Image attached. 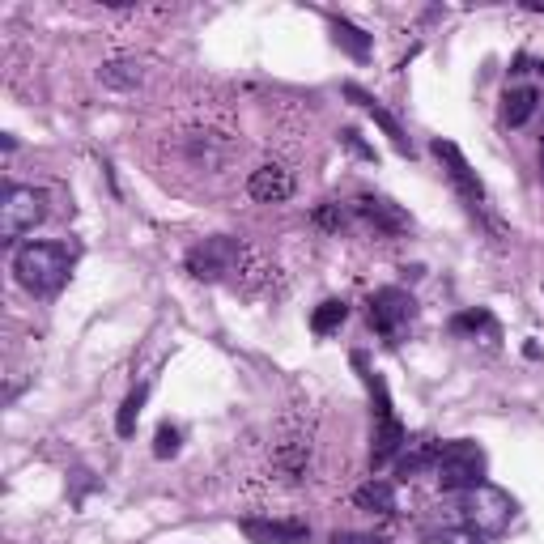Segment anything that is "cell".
<instances>
[{
    "mask_svg": "<svg viewBox=\"0 0 544 544\" xmlns=\"http://www.w3.org/2000/svg\"><path fill=\"white\" fill-rule=\"evenodd\" d=\"M68 268H73V255H68L64 243H22L13 251V277L34 298L60 294L68 281Z\"/></svg>",
    "mask_w": 544,
    "mask_h": 544,
    "instance_id": "6da1fadb",
    "label": "cell"
},
{
    "mask_svg": "<svg viewBox=\"0 0 544 544\" xmlns=\"http://www.w3.org/2000/svg\"><path fill=\"white\" fill-rule=\"evenodd\" d=\"M353 366L362 370V383H366L370 400H374V442H370V468H383V464H391V459H396V455L404 451L408 434H404V425H400V417H396V408H391V391H387V383H383V374L366 370V357H362V353H353Z\"/></svg>",
    "mask_w": 544,
    "mask_h": 544,
    "instance_id": "7a4b0ae2",
    "label": "cell"
},
{
    "mask_svg": "<svg viewBox=\"0 0 544 544\" xmlns=\"http://www.w3.org/2000/svg\"><path fill=\"white\" fill-rule=\"evenodd\" d=\"M485 447L476 438H451L442 442L438 451V464H434V476H438V489L442 493H468L485 481Z\"/></svg>",
    "mask_w": 544,
    "mask_h": 544,
    "instance_id": "3957f363",
    "label": "cell"
},
{
    "mask_svg": "<svg viewBox=\"0 0 544 544\" xmlns=\"http://www.w3.org/2000/svg\"><path fill=\"white\" fill-rule=\"evenodd\" d=\"M430 149H434V158L442 162V170H447V179H451V187L459 192V200H464V209H468L476 221H481V226L498 230V221H493V209H489L485 183L476 179V170L468 166L464 153H459V145H455V141H442V136H434Z\"/></svg>",
    "mask_w": 544,
    "mask_h": 544,
    "instance_id": "277c9868",
    "label": "cell"
},
{
    "mask_svg": "<svg viewBox=\"0 0 544 544\" xmlns=\"http://www.w3.org/2000/svg\"><path fill=\"white\" fill-rule=\"evenodd\" d=\"M515 510H519L515 498H510L506 489L489 485V481H481L476 489H468L464 502H459L464 527H468V532H476V536H502L506 527H510V519H515Z\"/></svg>",
    "mask_w": 544,
    "mask_h": 544,
    "instance_id": "5b68a950",
    "label": "cell"
},
{
    "mask_svg": "<svg viewBox=\"0 0 544 544\" xmlns=\"http://www.w3.org/2000/svg\"><path fill=\"white\" fill-rule=\"evenodd\" d=\"M47 217V192L30 183H9L5 196H0V238L5 243H17L26 238L39 221Z\"/></svg>",
    "mask_w": 544,
    "mask_h": 544,
    "instance_id": "8992f818",
    "label": "cell"
},
{
    "mask_svg": "<svg viewBox=\"0 0 544 544\" xmlns=\"http://www.w3.org/2000/svg\"><path fill=\"white\" fill-rule=\"evenodd\" d=\"M413 319H417V302L408 289L383 285L370 294V328L379 332L387 345H400V340L408 336V328H413Z\"/></svg>",
    "mask_w": 544,
    "mask_h": 544,
    "instance_id": "52a82bcc",
    "label": "cell"
},
{
    "mask_svg": "<svg viewBox=\"0 0 544 544\" xmlns=\"http://www.w3.org/2000/svg\"><path fill=\"white\" fill-rule=\"evenodd\" d=\"M238 260H243V243L230 234H213V238H200V243L187 251L183 264L196 281H226L238 268Z\"/></svg>",
    "mask_w": 544,
    "mask_h": 544,
    "instance_id": "ba28073f",
    "label": "cell"
},
{
    "mask_svg": "<svg viewBox=\"0 0 544 544\" xmlns=\"http://www.w3.org/2000/svg\"><path fill=\"white\" fill-rule=\"evenodd\" d=\"M353 217H362L366 226L374 230V234H383V238H391V234H404L408 226H413V217H408L400 204H391L387 196H370V192H362L353 204Z\"/></svg>",
    "mask_w": 544,
    "mask_h": 544,
    "instance_id": "9c48e42d",
    "label": "cell"
},
{
    "mask_svg": "<svg viewBox=\"0 0 544 544\" xmlns=\"http://www.w3.org/2000/svg\"><path fill=\"white\" fill-rule=\"evenodd\" d=\"M243 536L251 544H306L311 540V527L302 519H264V515H247L243 523Z\"/></svg>",
    "mask_w": 544,
    "mask_h": 544,
    "instance_id": "30bf717a",
    "label": "cell"
},
{
    "mask_svg": "<svg viewBox=\"0 0 544 544\" xmlns=\"http://www.w3.org/2000/svg\"><path fill=\"white\" fill-rule=\"evenodd\" d=\"M294 170L281 166V162H264V166H255L251 170V179H247V192L251 200H260V204H285L289 196H294Z\"/></svg>",
    "mask_w": 544,
    "mask_h": 544,
    "instance_id": "8fae6325",
    "label": "cell"
},
{
    "mask_svg": "<svg viewBox=\"0 0 544 544\" xmlns=\"http://www.w3.org/2000/svg\"><path fill=\"white\" fill-rule=\"evenodd\" d=\"M345 98H349V102H357V107H362V111L374 119V124H379V128L387 132V141L396 145V153H404V158H413V145H408V136H404V128H400V119L391 115V111L383 107L379 98H374V94H366V90H362V85H357V81H345Z\"/></svg>",
    "mask_w": 544,
    "mask_h": 544,
    "instance_id": "7c38bea8",
    "label": "cell"
},
{
    "mask_svg": "<svg viewBox=\"0 0 544 544\" xmlns=\"http://www.w3.org/2000/svg\"><path fill=\"white\" fill-rule=\"evenodd\" d=\"M540 102H544V94L536 90V85H519V90H506V98H502V119H506L510 128H523L527 119L540 111Z\"/></svg>",
    "mask_w": 544,
    "mask_h": 544,
    "instance_id": "4fadbf2b",
    "label": "cell"
},
{
    "mask_svg": "<svg viewBox=\"0 0 544 544\" xmlns=\"http://www.w3.org/2000/svg\"><path fill=\"white\" fill-rule=\"evenodd\" d=\"M353 506L366 510V515H379V519H391L396 515V489L387 481H366L362 489L353 493Z\"/></svg>",
    "mask_w": 544,
    "mask_h": 544,
    "instance_id": "5bb4252c",
    "label": "cell"
},
{
    "mask_svg": "<svg viewBox=\"0 0 544 544\" xmlns=\"http://www.w3.org/2000/svg\"><path fill=\"white\" fill-rule=\"evenodd\" d=\"M438 451H442V442H434V438H417L413 447H408V451L396 459V476H400V481H408V476L434 468V464H438Z\"/></svg>",
    "mask_w": 544,
    "mask_h": 544,
    "instance_id": "9a60e30c",
    "label": "cell"
},
{
    "mask_svg": "<svg viewBox=\"0 0 544 544\" xmlns=\"http://www.w3.org/2000/svg\"><path fill=\"white\" fill-rule=\"evenodd\" d=\"M328 26H332V39L340 51H349L353 60H370V34L362 26L345 22V17H328Z\"/></svg>",
    "mask_w": 544,
    "mask_h": 544,
    "instance_id": "2e32d148",
    "label": "cell"
},
{
    "mask_svg": "<svg viewBox=\"0 0 544 544\" xmlns=\"http://www.w3.org/2000/svg\"><path fill=\"white\" fill-rule=\"evenodd\" d=\"M187 153H192V162L221 166L230 158V141H221L217 132H192V136H187Z\"/></svg>",
    "mask_w": 544,
    "mask_h": 544,
    "instance_id": "e0dca14e",
    "label": "cell"
},
{
    "mask_svg": "<svg viewBox=\"0 0 544 544\" xmlns=\"http://www.w3.org/2000/svg\"><path fill=\"white\" fill-rule=\"evenodd\" d=\"M451 332L455 336H489V340H498V319H493L485 306H476V311H459L455 319H451Z\"/></svg>",
    "mask_w": 544,
    "mask_h": 544,
    "instance_id": "ac0fdd59",
    "label": "cell"
},
{
    "mask_svg": "<svg viewBox=\"0 0 544 544\" xmlns=\"http://www.w3.org/2000/svg\"><path fill=\"white\" fill-rule=\"evenodd\" d=\"M145 400H149V383L132 387V391H128V400L119 404V413H115V434H119V438H132V434H136V421H141Z\"/></svg>",
    "mask_w": 544,
    "mask_h": 544,
    "instance_id": "d6986e66",
    "label": "cell"
},
{
    "mask_svg": "<svg viewBox=\"0 0 544 544\" xmlns=\"http://www.w3.org/2000/svg\"><path fill=\"white\" fill-rule=\"evenodd\" d=\"M98 77L107 90H136L141 85V68H136V60H111L98 68Z\"/></svg>",
    "mask_w": 544,
    "mask_h": 544,
    "instance_id": "ffe728a7",
    "label": "cell"
},
{
    "mask_svg": "<svg viewBox=\"0 0 544 544\" xmlns=\"http://www.w3.org/2000/svg\"><path fill=\"white\" fill-rule=\"evenodd\" d=\"M345 319H349V306L340 302V298H328V302H319V306H315V315H311V332H315V336H332Z\"/></svg>",
    "mask_w": 544,
    "mask_h": 544,
    "instance_id": "44dd1931",
    "label": "cell"
},
{
    "mask_svg": "<svg viewBox=\"0 0 544 544\" xmlns=\"http://www.w3.org/2000/svg\"><path fill=\"white\" fill-rule=\"evenodd\" d=\"M179 442H183L179 425L162 421V425H158V438H153V455H158V459H175V455H179Z\"/></svg>",
    "mask_w": 544,
    "mask_h": 544,
    "instance_id": "7402d4cb",
    "label": "cell"
},
{
    "mask_svg": "<svg viewBox=\"0 0 544 544\" xmlns=\"http://www.w3.org/2000/svg\"><path fill=\"white\" fill-rule=\"evenodd\" d=\"M349 217L353 209H345V204H336V200H323L319 209H315V221L323 230H340V226H349Z\"/></svg>",
    "mask_w": 544,
    "mask_h": 544,
    "instance_id": "603a6c76",
    "label": "cell"
},
{
    "mask_svg": "<svg viewBox=\"0 0 544 544\" xmlns=\"http://www.w3.org/2000/svg\"><path fill=\"white\" fill-rule=\"evenodd\" d=\"M340 141H345V149H349V153H357V158L374 162V149L362 141V132H357V128H345V132H340Z\"/></svg>",
    "mask_w": 544,
    "mask_h": 544,
    "instance_id": "cb8c5ba5",
    "label": "cell"
},
{
    "mask_svg": "<svg viewBox=\"0 0 544 544\" xmlns=\"http://www.w3.org/2000/svg\"><path fill=\"white\" fill-rule=\"evenodd\" d=\"M328 544H391L387 536H370V532H332Z\"/></svg>",
    "mask_w": 544,
    "mask_h": 544,
    "instance_id": "d4e9b609",
    "label": "cell"
},
{
    "mask_svg": "<svg viewBox=\"0 0 544 544\" xmlns=\"http://www.w3.org/2000/svg\"><path fill=\"white\" fill-rule=\"evenodd\" d=\"M481 536L476 532H455V536H442V540H430V544H476Z\"/></svg>",
    "mask_w": 544,
    "mask_h": 544,
    "instance_id": "484cf974",
    "label": "cell"
},
{
    "mask_svg": "<svg viewBox=\"0 0 544 544\" xmlns=\"http://www.w3.org/2000/svg\"><path fill=\"white\" fill-rule=\"evenodd\" d=\"M527 9H532V13H544V0H527Z\"/></svg>",
    "mask_w": 544,
    "mask_h": 544,
    "instance_id": "4316f807",
    "label": "cell"
},
{
    "mask_svg": "<svg viewBox=\"0 0 544 544\" xmlns=\"http://www.w3.org/2000/svg\"><path fill=\"white\" fill-rule=\"evenodd\" d=\"M540 183H544V136H540Z\"/></svg>",
    "mask_w": 544,
    "mask_h": 544,
    "instance_id": "83f0119b",
    "label": "cell"
},
{
    "mask_svg": "<svg viewBox=\"0 0 544 544\" xmlns=\"http://www.w3.org/2000/svg\"><path fill=\"white\" fill-rule=\"evenodd\" d=\"M536 73H544V60H536Z\"/></svg>",
    "mask_w": 544,
    "mask_h": 544,
    "instance_id": "f1b7e54d",
    "label": "cell"
}]
</instances>
